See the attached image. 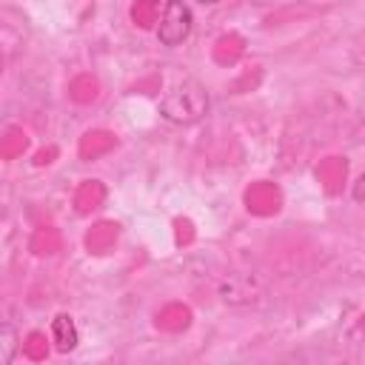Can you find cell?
I'll return each mask as SVG.
<instances>
[{"mask_svg":"<svg viewBox=\"0 0 365 365\" xmlns=\"http://www.w3.org/2000/svg\"><path fill=\"white\" fill-rule=\"evenodd\" d=\"M51 339H54V348L60 354H68V351L77 348L80 334H77V325H74V319L68 314H57L51 319Z\"/></svg>","mask_w":365,"mask_h":365,"instance_id":"cell-3","label":"cell"},{"mask_svg":"<svg viewBox=\"0 0 365 365\" xmlns=\"http://www.w3.org/2000/svg\"><path fill=\"white\" fill-rule=\"evenodd\" d=\"M17 356V331L11 322H3L0 328V365H11Z\"/></svg>","mask_w":365,"mask_h":365,"instance_id":"cell-4","label":"cell"},{"mask_svg":"<svg viewBox=\"0 0 365 365\" xmlns=\"http://www.w3.org/2000/svg\"><path fill=\"white\" fill-rule=\"evenodd\" d=\"M197 3H202V6H217V3H222V0H197Z\"/></svg>","mask_w":365,"mask_h":365,"instance_id":"cell-6","label":"cell"},{"mask_svg":"<svg viewBox=\"0 0 365 365\" xmlns=\"http://www.w3.org/2000/svg\"><path fill=\"white\" fill-rule=\"evenodd\" d=\"M351 197H354V202H359V205H365V171L356 177V182H354V188H351Z\"/></svg>","mask_w":365,"mask_h":365,"instance_id":"cell-5","label":"cell"},{"mask_svg":"<svg viewBox=\"0 0 365 365\" xmlns=\"http://www.w3.org/2000/svg\"><path fill=\"white\" fill-rule=\"evenodd\" d=\"M194 31V11L185 0H165L163 6V17L157 26V40L165 48H177L182 46Z\"/></svg>","mask_w":365,"mask_h":365,"instance_id":"cell-2","label":"cell"},{"mask_svg":"<svg viewBox=\"0 0 365 365\" xmlns=\"http://www.w3.org/2000/svg\"><path fill=\"white\" fill-rule=\"evenodd\" d=\"M157 108L160 117L174 125H194L208 114V91L194 77H177L165 86Z\"/></svg>","mask_w":365,"mask_h":365,"instance_id":"cell-1","label":"cell"}]
</instances>
